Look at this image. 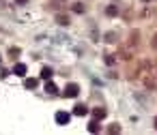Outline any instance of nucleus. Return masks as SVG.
Here are the masks:
<instances>
[{
  "label": "nucleus",
  "mask_w": 157,
  "mask_h": 135,
  "mask_svg": "<svg viewBox=\"0 0 157 135\" xmlns=\"http://www.w3.org/2000/svg\"><path fill=\"white\" fill-rule=\"evenodd\" d=\"M65 97H69V99H73V97H78L80 94V86L78 84H67V88H65V92H63Z\"/></svg>",
  "instance_id": "nucleus-1"
},
{
  "label": "nucleus",
  "mask_w": 157,
  "mask_h": 135,
  "mask_svg": "<svg viewBox=\"0 0 157 135\" xmlns=\"http://www.w3.org/2000/svg\"><path fill=\"white\" fill-rule=\"evenodd\" d=\"M69 120H71V114H67V111H56V122H58V124H69Z\"/></svg>",
  "instance_id": "nucleus-2"
},
{
  "label": "nucleus",
  "mask_w": 157,
  "mask_h": 135,
  "mask_svg": "<svg viewBox=\"0 0 157 135\" xmlns=\"http://www.w3.org/2000/svg\"><path fill=\"white\" fill-rule=\"evenodd\" d=\"M73 114H75V116H86V114H88V107L82 105V103H78V105L73 107Z\"/></svg>",
  "instance_id": "nucleus-3"
},
{
  "label": "nucleus",
  "mask_w": 157,
  "mask_h": 135,
  "mask_svg": "<svg viewBox=\"0 0 157 135\" xmlns=\"http://www.w3.org/2000/svg\"><path fill=\"white\" fill-rule=\"evenodd\" d=\"M105 114H108V111H105V107H95V109H93V116H95L97 120H103V118H105Z\"/></svg>",
  "instance_id": "nucleus-4"
},
{
  "label": "nucleus",
  "mask_w": 157,
  "mask_h": 135,
  "mask_svg": "<svg viewBox=\"0 0 157 135\" xmlns=\"http://www.w3.org/2000/svg\"><path fill=\"white\" fill-rule=\"evenodd\" d=\"M13 73H15V75H20V77H24V75H26V64H22V62H20V64H15Z\"/></svg>",
  "instance_id": "nucleus-5"
},
{
  "label": "nucleus",
  "mask_w": 157,
  "mask_h": 135,
  "mask_svg": "<svg viewBox=\"0 0 157 135\" xmlns=\"http://www.w3.org/2000/svg\"><path fill=\"white\" fill-rule=\"evenodd\" d=\"M99 129H101L99 120H97V118H95V120H90V124H88V131H90V133H99Z\"/></svg>",
  "instance_id": "nucleus-6"
},
{
  "label": "nucleus",
  "mask_w": 157,
  "mask_h": 135,
  "mask_svg": "<svg viewBox=\"0 0 157 135\" xmlns=\"http://www.w3.org/2000/svg\"><path fill=\"white\" fill-rule=\"evenodd\" d=\"M24 86H26L28 90H35V88L39 86V82H37L35 77H30V79H26V82H24Z\"/></svg>",
  "instance_id": "nucleus-7"
},
{
  "label": "nucleus",
  "mask_w": 157,
  "mask_h": 135,
  "mask_svg": "<svg viewBox=\"0 0 157 135\" xmlns=\"http://www.w3.org/2000/svg\"><path fill=\"white\" fill-rule=\"evenodd\" d=\"M56 22H58L60 26H69V17H67V15H63V13H58V15H56Z\"/></svg>",
  "instance_id": "nucleus-8"
},
{
  "label": "nucleus",
  "mask_w": 157,
  "mask_h": 135,
  "mask_svg": "<svg viewBox=\"0 0 157 135\" xmlns=\"http://www.w3.org/2000/svg\"><path fill=\"white\" fill-rule=\"evenodd\" d=\"M45 92H48V94H56V92H58V88H56V84H52V82H48V84H45Z\"/></svg>",
  "instance_id": "nucleus-9"
},
{
  "label": "nucleus",
  "mask_w": 157,
  "mask_h": 135,
  "mask_svg": "<svg viewBox=\"0 0 157 135\" xmlns=\"http://www.w3.org/2000/svg\"><path fill=\"white\" fill-rule=\"evenodd\" d=\"M52 75H54V73H52L50 67H43V69H41V77H43V79H50Z\"/></svg>",
  "instance_id": "nucleus-10"
},
{
  "label": "nucleus",
  "mask_w": 157,
  "mask_h": 135,
  "mask_svg": "<svg viewBox=\"0 0 157 135\" xmlns=\"http://www.w3.org/2000/svg\"><path fill=\"white\" fill-rule=\"evenodd\" d=\"M71 9H73L75 13H84V11H86V7H84L82 2H73V7H71Z\"/></svg>",
  "instance_id": "nucleus-11"
},
{
  "label": "nucleus",
  "mask_w": 157,
  "mask_h": 135,
  "mask_svg": "<svg viewBox=\"0 0 157 135\" xmlns=\"http://www.w3.org/2000/svg\"><path fill=\"white\" fill-rule=\"evenodd\" d=\"M105 13H108V15L112 17V15H116V13H118V7H116V5H110V7L105 9Z\"/></svg>",
  "instance_id": "nucleus-12"
},
{
  "label": "nucleus",
  "mask_w": 157,
  "mask_h": 135,
  "mask_svg": "<svg viewBox=\"0 0 157 135\" xmlns=\"http://www.w3.org/2000/svg\"><path fill=\"white\" fill-rule=\"evenodd\" d=\"M20 52H22V49H20V47H11V49H9V56H11V58H13V60H15V58H17V56H20Z\"/></svg>",
  "instance_id": "nucleus-13"
},
{
  "label": "nucleus",
  "mask_w": 157,
  "mask_h": 135,
  "mask_svg": "<svg viewBox=\"0 0 157 135\" xmlns=\"http://www.w3.org/2000/svg\"><path fill=\"white\" fill-rule=\"evenodd\" d=\"M108 133H112V135H114V133H121V126H118V124H112V126L108 129Z\"/></svg>",
  "instance_id": "nucleus-14"
},
{
  "label": "nucleus",
  "mask_w": 157,
  "mask_h": 135,
  "mask_svg": "<svg viewBox=\"0 0 157 135\" xmlns=\"http://www.w3.org/2000/svg\"><path fill=\"white\" fill-rule=\"evenodd\" d=\"M9 73H11V71H7V69H2V71H0V77H2V79H7V77H9Z\"/></svg>",
  "instance_id": "nucleus-15"
},
{
  "label": "nucleus",
  "mask_w": 157,
  "mask_h": 135,
  "mask_svg": "<svg viewBox=\"0 0 157 135\" xmlns=\"http://www.w3.org/2000/svg\"><path fill=\"white\" fill-rule=\"evenodd\" d=\"M105 62H108V64H114V56L108 54V56H105Z\"/></svg>",
  "instance_id": "nucleus-16"
},
{
  "label": "nucleus",
  "mask_w": 157,
  "mask_h": 135,
  "mask_svg": "<svg viewBox=\"0 0 157 135\" xmlns=\"http://www.w3.org/2000/svg\"><path fill=\"white\" fill-rule=\"evenodd\" d=\"M151 45H153V47H155V49H157V35H155V37H153V41H151Z\"/></svg>",
  "instance_id": "nucleus-17"
},
{
  "label": "nucleus",
  "mask_w": 157,
  "mask_h": 135,
  "mask_svg": "<svg viewBox=\"0 0 157 135\" xmlns=\"http://www.w3.org/2000/svg\"><path fill=\"white\" fill-rule=\"evenodd\" d=\"M15 2H20V5H26V2H28V0H15Z\"/></svg>",
  "instance_id": "nucleus-18"
},
{
  "label": "nucleus",
  "mask_w": 157,
  "mask_h": 135,
  "mask_svg": "<svg viewBox=\"0 0 157 135\" xmlns=\"http://www.w3.org/2000/svg\"><path fill=\"white\" fill-rule=\"evenodd\" d=\"M155 129H157V118H155Z\"/></svg>",
  "instance_id": "nucleus-19"
},
{
  "label": "nucleus",
  "mask_w": 157,
  "mask_h": 135,
  "mask_svg": "<svg viewBox=\"0 0 157 135\" xmlns=\"http://www.w3.org/2000/svg\"><path fill=\"white\" fill-rule=\"evenodd\" d=\"M142 2H151V0H142Z\"/></svg>",
  "instance_id": "nucleus-20"
},
{
  "label": "nucleus",
  "mask_w": 157,
  "mask_h": 135,
  "mask_svg": "<svg viewBox=\"0 0 157 135\" xmlns=\"http://www.w3.org/2000/svg\"><path fill=\"white\" fill-rule=\"evenodd\" d=\"M0 62H2V58H0Z\"/></svg>",
  "instance_id": "nucleus-21"
}]
</instances>
